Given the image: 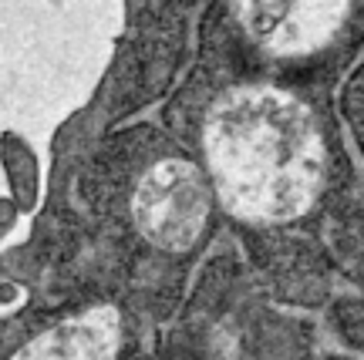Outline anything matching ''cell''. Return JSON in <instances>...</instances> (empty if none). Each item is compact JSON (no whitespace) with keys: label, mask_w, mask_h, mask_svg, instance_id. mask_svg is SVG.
I'll return each instance as SVG.
<instances>
[{"label":"cell","mask_w":364,"mask_h":360,"mask_svg":"<svg viewBox=\"0 0 364 360\" xmlns=\"http://www.w3.org/2000/svg\"><path fill=\"white\" fill-rule=\"evenodd\" d=\"M209 172L223 206L240 219L284 222L314 202L324 142L311 108L273 88H236L209 108Z\"/></svg>","instance_id":"cell-1"},{"label":"cell","mask_w":364,"mask_h":360,"mask_svg":"<svg viewBox=\"0 0 364 360\" xmlns=\"http://www.w3.org/2000/svg\"><path fill=\"white\" fill-rule=\"evenodd\" d=\"M243 24L273 54H304L321 48L341 27L344 4H243Z\"/></svg>","instance_id":"cell-3"},{"label":"cell","mask_w":364,"mask_h":360,"mask_svg":"<svg viewBox=\"0 0 364 360\" xmlns=\"http://www.w3.org/2000/svg\"><path fill=\"white\" fill-rule=\"evenodd\" d=\"M118 327L122 323L115 307H95L48 327L11 354V360H115Z\"/></svg>","instance_id":"cell-4"},{"label":"cell","mask_w":364,"mask_h":360,"mask_svg":"<svg viewBox=\"0 0 364 360\" xmlns=\"http://www.w3.org/2000/svg\"><path fill=\"white\" fill-rule=\"evenodd\" d=\"M132 212L149 243L166 253H182L199 239L209 216L206 175L182 158H166L139 179Z\"/></svg>","instance_id":"cell-2"}]
</instances>
